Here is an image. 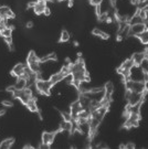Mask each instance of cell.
Segmentation results:
<instances>
[{
  "mask_svg": "<svg viewBox=\"0 0 148 149\" xmlns=\"http://www.w3.org/2000/svg\"><path fill=\"white\" fill-rule=\"evenodd\" d=\"M0 35L4 36V38H7V36H11L12 35V29L9 28V27H6L0 31Z\"/></svg>",
  "mask_w": 148,
  "mask_h": 149,
  "instance_id": "d6986e66",
  "label": "cell"
},
{
  "mask_svg": "<svg viewBox=\"0 0 148 149\" xmlns=\"http://www.w3.org/2000/svg\"><path fill=\"white\" fill-rule=\"evenodd\" d=\"M13 142H14V138H7L4 141L0 142V148H2V149L10 148L13 145Z\"/></svg>",
  "mask_w": 148,
  "mask_h": 149,
  "instance_id": "9a60e30c",
  "label": "cell"
},
{
  "mask_svg": "<svg viewBox=\"0 0 148 149\" xmlns=\"http://www.w3.org/2000/svg\"><path fill=\"white\" fill-rule=\"evenodd\" d=\"M5 41H6V43L8 44V47L12 45V35H11V36H7V38H5Z\"/></svg>",
  "mask_w": 148,
  "mask_h": 149,
  "instance_id": "4316f807",
  "label": "cell"
},
{
  "mask_svg": "<svg viewBox=\"0 0 148 149\" xmlns=\"http://www.w3.org/2000/svg\"><path fill=\"white\" fill-rule=\"evenodd\" d=\"M35 2H37V1H31V2H29V4L27 5V7H28V9H30V8H33V7H34Z\"/></svg>",
  "mask_w": 148,
  "mask_h": 149,
  "instance_id": "1f68e13d",
  "label": "cell"
},
{
  "mask_svg": "<svg viewBox=\"0 0 148 149\" xmlns=\"http://www.w3.org/2000/svg\"><path fill=\"white\" fill-rule=\"evenodd\" d=\"M26 27H27V28H28V29H31L32 27H33V22H32V21H29V22H27Z\"/></svg>",
  "mask_w": 148,
  "mask_h": 149,
  "instance_id": "d6a6232c",
  "label": "cell"
},
{
  "mask_svg": "<svg viewBox=\"0 0 148 149\" xmlns=\"http://www.w3.org/2000/svg\"><path fill=\"white\" fill-rule=\"evenodd\" d=\"M136 36L139 39V41L141 42V43H144V44L148 43V31H147V30H145L144 32L139 33V34H137Z\"/></svg>",
  "mask_w": 148,
  "mask_h": 149,
  "instance_id": "e0dca14e",
  "label": "cell"
},
{
  "mask_svg": "<svg viewBox=\"0 0 148 149\" xmlns=\"http://www.w3.org/2000/svg\"><path fill=\"white\" fill-rule=\"evenodd\" d=\"M125 148H135V144L134 142H128L125 145Z\"/></svg>",
  "mask_w": 148,
  "mask_h": 149,
  "instance_id": "4dcf8cb0",
  "label": "cell"
},
{
  "mask_svg": "<svg viewBox=\"0 0 148 149\" xmlns=\"http://www.w3.org/2000/svg\"><path fill=\"white\" fill-rule=\"evenodd\" d=\"M7 91L12 94V93L14 92V91H16V87H14V85H12V86H9V87H7Z\"/></svg>",
  "mask_w": 148,
  "mask_h": 149,
  "instance_id": "f546056e",
  "label": "cell"
},
{
  "mask_svg": "<svg viewBox=\"0 0 148 149\" xmlns=\"http://www.w3.org/2000/svg\"><path fill=\"white\" fill-rule=\"evenodd\" d=\"M148 56V49L145 48V50L143 51V52H137V53H134L132 56V60L133 62H134V65H139L141 63V61H143L144 59H146V57Z\"/></svg>",
  "mask_w": 148,
  "mask_h": 149,
  "instance_id": "52a82bcc",
  "label": "cell"
},
{
  "mask_svg": "<svg viewBox=\"0 0 148 149\" xmlns=\"http://www.w3.org/2000/svg\"><path fill=\"white\" fill-rule=\"evenodd\" d=\"M1 104L4 105V106H6V107H12V106H13V103L11 102V101H8V99H6V101H2Z\"/></svg>",
  "mask_w": 148,
  "mask_h": 149,
  "instance_id": "cb8c5ba5",
  "label": "cell"
},
{
  "mask_svg": "<svg viewBox=\"0 0 148 149\" xmlns=\"http://www.w3.org/2000/svg\"><path fill=\"white\" fill-rule=\"evenodd\" d=\"M145 30H147V24L144 22L132 24V26H129L128 35H137V34H139V33L144 32Z\"/></svg>",
  "mask_w": 148,
  "mask_h": 149,
  "instance_id": "8992f818",
  "label": "cell"
},
{
  "mask_svg": "<svg viewBox=\"0 0 148 149\" xmlns=\"http://www.w3.org/2000/svg\"><path fill=\"white\" fill-rule=\"evenodd\" d=\"M45 7H47V1H45V0H37L34 7H33L34 13L37 14V16H40V14L43 13V10Z\"/></svg>",
  "mask_w": 148,
  "mask_h": 149,
  "instance_id": "ba28073f",
  "label": "cell"
},
{
  "mask_svg": "<svg viewBox=\"0 0 148 149\" xmlns=\"http://www.w3.org/2000/svg\"><path fill=\"white\" fill-rule=\"evenodd\" d=\"M34 86L37 89L39 94H42V95H47L50 96L51 94V89H52L53 85L50 83V81H43L41 80H35L34 82Z\"/></svg>",
  "mask_w": 148,
  "mask_h": 149,
  "instance_id": "3957f363",
  "label": "cell"
},
{
  "mask_svg": "<svg viewBox=\"0 0 148 149\" xmlns=\"http://www.w3.org/2000/svg\"><path fill=\"white\" fill-rule=\"evenodd\" d=\"M70 40V33H69L66 30H63L61 33V36H60V42H68Z\"/></svg>",
  "mask_w": 148,
  "mask_h": 149,
  "instance_id": "ffe728a7",
  "label": "cell"
},
{
  "mask_svg": "<svg viewBox=\"0 0 148 149\" xmlns=\"http://www.w3.org/2000/svg\"><path fill=\"white\" fill-rule=\"evenodd\" d=\"M104 22H106L107 24H111V23H113V18H112L111 16H108V17L106 18V19H105V21H104Z\"/></svg>",
  "mask_w": 148,
  "mask_h": 149,
  "instance_id": "83f0119b",
  "label": "cell"
},
{
  "mask_svg": "<svg viewBox=\"0 0 148 149\" xmlns=\"http://www.w3.org/2000/svg\"><path fill=\"white\" fill-rule=\"evenodd\" d=\"M138 66H139L140 70L145 73V74H147V70H148V59H147V57L141 61V63Z\"/></svg>",
  "mask_w": 148,
  "mask_h": 149,
  "instance_id": "44dd1931",
  "label": "cell"
},
{
  "mask_svg": "<svg viewBox=\"0 0 148 149\" xmlns=\"http://www.w3.org/2000/svg\"><path fill=\"white\" fill-rule=\"evenodd\" d=\"M6 112H7L6 109H1V111H0V116H4V115L6 114Z\"/></svg>",
  "mask_w": 148,
  "mask_h": 149,
  "instance_id": "e575fe53",
  "label": "cell"
},
{
  "mask_svg": "<svg viewBox=\"0 0 148 149\" xmlns=\"http://www.w3.org/2000/svg\"><path fill=\"white\" fill-rule=\"evenodd\" d=\"M48 61H56V55H55V53H51V54H49V55L44 56L43 59H40V63L48 62Z\"/></svg>",
  "mask_w": 148,
  "mask_h": 149,
  "instance_id": "7402d4cb",
  "label": "cell"
},
{
  "mask_svg": "<svg viewBox=\"0 0 148 149\" xmlns=\"http://www.w3.org/2000/svg\"><path fill=\"white\" fill-rule=\"evenodd\" d=\"M102 2H103V0H90V4L91 6H97V5H102Z\"/></svg>",
  "mask_w": 148,
  "mask_h": 149,
  "instance_id": "d4e9b609",
  "label": "cell"
},
{
  "mask_svg": "<svg viewBox=\"0 0 148 149\" xmlns=\"http://www.w3.org/2000/svg\"><path fill=\"white\" fill-rule=\"evenodd\" d=\"M147 92L144 93H138V92H132V91L125 90V98L127 101V104L131 106L138 105V104H143V102L145 101Z\"/></svg>",
  "mask_w": 148,
  "mask_h": 149,
  "instance_id": "6da1fadb",
  "label": "cell"
},
{
  "mask_svg": "<svg viewBox=\"0 0 148 149\" xmlns=\"http://www.w3.org/2000/svg\"><path fill=\"white\" fill-rule=\"evenodd\" d=\"M27 63H28V68L31 70L32 73H38L40 72V59L37 56L34 51H31L28 54V59H27Z\"/></svg>",
  "mask_w": 148,
  "mask_h": 149,
  "instance_id": "277c9868",
  "label": "cell"
},
{
  "mask_svg": "<svg viewBox=\"0 0 148 149\" xmlns=\"http://www.w3.org/2000/svg\"><path fill=\"white\" fill-rule=\"evenodd\" d=\"M26 64H22V63H19V64L14 65V68L12 69V71H11V75L14 77H20L21 75L23 74V72H25V69H26Z\"/></svg>",
  "mask_w": 148,
  "mask_h": 149,
  "instance_id": "9c48e42d",
  "label": "cell"
},
{
  "mask_svg": "<svg viewBox=\"0 0 148 149\" xmlns=\"http://www.w3.org/2000/svg\"><path fill=\"white\" fill-rule=\"evenodd\" d=\"M76 55H77V57H82V55H83V54H82V52H77V54H76Z\"/></svg>",
  "mask_w": 148,
  "mask_h": 149,
  "instance_id": "8d00e7d4",
  "label": "cell"
},
{
  "mask_svg": "<svg viewBox=\"0 0 148 149\" xmlns=\"http://www.w3.org/2000/svg\"><path fill=\"white\" fill-rule=\"evenodd\" d=\"M55 136H56V132L53 133L44 132L42 134V144L40 145V148H50V146L53 144Z\"/></svg>",
  "mask_w": 148,
  "mask_h": 149,
  "instance_id": "5b68a950",
  "label": "cell"
},
{
  "mask_svg": "<svg viewBox=\"0 0 148 149\" xmlns=\"http://www.w3.org/2000/svg\"><path fill=\"white\" fill-rule=\"evenodd\" d=\"M124 83H125V90L138 93L147 92V83L144 81H133L127 78L124 81Z\"/></svg>",
  "mask_w": 148,
  "mask_h": 149,
  "instance_id": "7a4b0ae2",
  "label": "cell"
},
{
  "mask_svg": "<svg viewBox=\"0 0 148 149\" xmlns=\"http://www.w3.org/2000/svg\"><path fill=\"white\" fill-rule=\"evenodd\" d=\"M113 93H114V85L112 82H108V83H106V85L104 86V95L112 97Z\"/></svg>",
  "mask_w": 148,
  "mask_h": 149,
  "instance_id": "4fadbf2b",
  "label": "cell"
},
{
  "mask_svg": "<svg viewBox=\"0 0 148 149\" xmlns=\"http://www.w3.org/2000/svg\"><path fill=\"white\" fill-rule=\"evenodd\" d=\"M14 87L17 90H23L25 87H27V80L23 77H18L16 84H14Z\"/></svg>",
  "mask_w": 148,
  "mask_h": 149,
  "instance_id": "5bb4252c",
  "label": "cell"
},
{
  "mask_svg": "<svg viewBox=\"0 0 148 149\" xmlns=\"http://www.w3.org/2000/svg\"><path fill=\"white\" fill-rule=\"evenodd\" d=\"M123 39H124V36L120 34V33H117V35H116V41H117V42H120V41H123Z\"/></svg>",
  "mask_w": 148,
  "mask_h": 149,
  "instance_id": "f1b7e54d",
  "label": "cell"
},
{
  "mask_svg": "<svg viewBox=\"0 0 148 149\" xmlns=\"http://www.w3.org/2000/svg\"><path fill=\"white\" fill-rule=\"evenodd\" d=\"M147 11H148L147 6L146 7H144V8H141V9H138V11H137V14L141 18V19H143V21L146 24H147Z\"/></svg>",
  "mask_w": 148,
  "mask_h": 149,
  "instance_id": "2e32d148",
  "label": "cell"
},
{
  "mask_svg": "<svg viewBox=\"0 0 148 149\" xmlns=\"http://www.w3.org/2000/svg\"><path fill=\"white\" fill-rule=\"evenodd\" d=\"M42 14H44L45 17H49L50 14H51V9H50V8L47 6V7L44 8V10H43V13H42Z\"/></svg>",
  "mask_w": 148,
  "mask_h": 149,
  "instance_id": "484cf974",
  "label": "cell"
},
{
  "mask_svg": "<svg viewBox=\"0 0 148 149\" xmlns=\"http://www.w3.org/2000/svg\"><path fill=\"white\" fill-rule=\"evenodd\" d=\"M64 75L62 74L61 72H58V73H55V74H53V75H51V77H50V83L52 84V85H55V84H58L59 82H61L62 80H64Z\"/></svg>",
  "mask_w": 148,
  "mask_h": 149,
  "instance_id": "8fae6325",
  "label": "cell"
},
{
  "mask_svg": "<svg viewBox=\"0 0 148 149\" xmlns=\"http://www.w3.org/2000/svg\"><path fill=\"white\" fill-rule=\"evenodd\" d=\"M119 148H120V149L125 148V145H124V144H120V145H119Z\"/></svg>",
  "mask_w": 148,
  "mask_h": 149,
  "instance_id": "74e56055",
  "label": "cell"
},
{
  "mask_svg": "<svg viewBox=\"0 0 148 149\" xmlns=\"http://www.w3.org/2000/svg\"><path fill=\"white\" fill-rule=\"evenodd\" d=\"M26 106L30 112H32V113H38L39 112V108H38V105H37V98H35V97L30 98L29 101L26 103Z\"/></svg>",
  "mask_w": 148,
  "mask_h": 149,
  "instance_id": "30bf717a",
  "label": "cell"
},
{
  "mask_svg": "<svg viewBox=\"0 0 148 149\" xmlns=\"http://www.w3.org/2000/svg\"><path fill=\"white\" fill-rule=\"evenodd\" d=\"M141 22H144V21H143V19H141V18L138 16L137 13L134 14V17H132V18H129V19H128V24H129V26H132V24H136V23H141Z\"/></svg>",
  "mask_w": 148,
  "mask_h": 149,
  "instance_id": "ac0fdd59",
  "label": "cell"
},
{
  "mask_svg": "<svg viewBox=\"0 0 148 149\" xmlns=\"http://www.w3.org/2000/svg\"><path fill=\"white\" fill-rule=\"evenodd\" d=\"M92 34L93 35H95V36H98V38H101L102 40H108L110 39V34L106 32H104V31H102V30H99V29H94L92 31Z\"/></svg>",
  "mask_w": 148,
  "mask_h": 149,
  "instance_id": "7c38bea8",
  "label": "cell"
},
{
  "mask_svg": "<svg viewBox=\"0 0 148 149\" xmlns=\"http://www.w3.org/2000/svg\"><path fill=\"white\" fill-rule=\"evenodd\" d=\"M68 7L69 8L73 7V0H68Z\"/></svg>",
  "mask_w": 148,
  "mask_h": 149,
  "instance_id": "836d02e7",
  "label": "cell"
},
{
  "mask_svg": "<svg viewBox=\"0 0 148 149\" xmlns=\"http://www.w3.org/2000/svg\"><path fill=\"white\" fill-rule=\"evenodd\" d=\"M61 115L63 117V120H72L71 112H61Z\"/></svg>",
  "mask_w": 148,
  "mask_h": 149,
  "instance_id": "603a6c76",
  "label": "cell"
},
{
  "mask_svg": "<svg viewBox=\"0 0 148 149\" xmlns=\"http://www.w3.org/2000/svg\"><path fill=\"white\" fill-rule=\"evenodd\" d=\"M73 45H74V47H78V45H80V43H78L77 41H74V42H73Z\"/></svg>",
  "mask_w": 148,
  "mask_h": 149,
  "instance_id": "d590c367",
  "label": "cell"
}]
</instances>
